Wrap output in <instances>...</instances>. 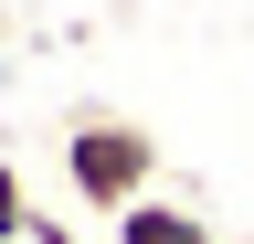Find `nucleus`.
I'll use <instances>...</instances> for the list:
<instances>
[{"label":"nucleus","instance_id":"2","mask_svg":"<svg viewBox=\"0 0 254 244\" xmlns=\"http://www.w3.org/2000/svg\"><path fill=\"white\" fill-rule=\"evenodd\" d=\"M117 244H212V223H201L190 202L148 191V202H127V212H117Z\"/></svg>","mask_w":254,"mask_h":244},{"label":"nucleus","instance_id":"3","mask_svg":"<svg viewBox=\"0 0 254 244\" xmlns=\"http://www.w3.org/2000/svg\"><path fill=\"white\" fill-rule=\"evenodd\" d=\"M32 234V191H21V170L0 160V244H21Z\"/></svg>","mask_w":254,"mask_h":244},{"label":"nucleus","instance_id":"4","mask_svg":"<svg viewBox=\"0 0 254 244\" xmlns=\"http://www.w3.org/2000/svg\"><path fill=\"white\" fill-rule=\"evenodd\" d=\"M21 244H74V234H64L53 212H32V234H21Z\"/></svg>","mask_w":254,"mask_h":244},{"label":"nucleus","instance_id":"1","mask_svg":"<svg viewBox=\"0 0 254 244\" xmlns=\"http://www.w3.org/2000/svg\"><path fill=\"white\" fill-rule=\"evenodd\" d=\"M64 191L117 223L127 202L159 191V138L138 128V117H74V128H64Z\"/></svg>","mask_w":254,"mask_h":244}]
</instances>
